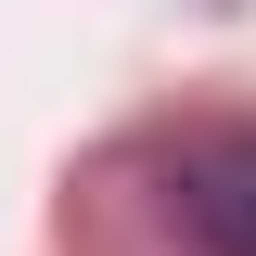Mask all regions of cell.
<instances>
[{"instance_id": "1", "label": "cell", "mask_w": 256, "mask_h": 256, "mask_svg": "<svg viewBox=\"0 0 256 256\" xmlns=\"http://www.w3.org/2000/svg\"><path fill=\"white\" fill-rule=\"evenodd\" d=\"M180 230H192L205 256H256V128L180 154Z\"/></svg>"}]
</instances>
